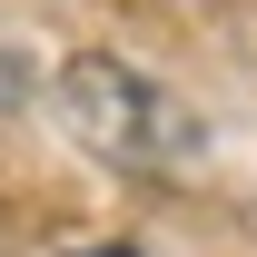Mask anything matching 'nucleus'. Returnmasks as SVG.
Wrapping results in <instances>:
<instances>
[{"label": "nucleus", "mask_w": 257, "mask_h": 257, "mask_svg": "<svg viewBox=\"0 0 257 257\" xmlns=\"http://www.w3.org/2000/svg\"><path fill=\"white\" fill-rule=\"evenodd\" d=\"M50 99H60V128L89 149L99 168H128V178H178V168L208 159V119H198L168 79L128 69L119 50H69L60 79H50Z\"/></svg>", "instance_id": "f257e3e1"}, {"label": "nucleus", "mask_w": 257, "mask_h": 257, "mask_svg": "<svg viewBox=\"0 0 257 257\" xmlns=\"http://www.w3.org/2000/svg\"><path fill=\"white\" fill-rule=\"evenodd\" d=\"M69 257H139L128 237H99V247H69Z\"/></svg>", "instance_id": "f03ea898"}]
</instances>
